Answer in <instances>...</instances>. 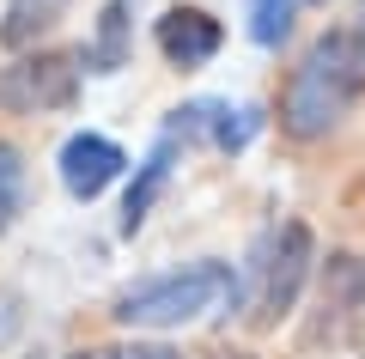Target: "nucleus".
I'll return each instance as SVG.
<instances>
[{
	"mask_svg": "<svg viewBox=\"0 0 365 359\" xmlns=\"http://www.w3.org/2000/svg\"><path fill=\"white\" fill-rule=\"evenodd\" d=\"M213 359H256V353H237V347H232V353H213Z\"/></svg>",
	"mask_w": 365,
	"mask_h": 359,
	"instance_id": "15",
	"label": "nucleus"
},
{
	"mask_svg": "<svg viewBox=\"0 0 365 359\" xmlns=\"http://www.w3.org/2000/svg\"><path fill=\"white\" fill-rule=\"evenodd\" d=\"M55 13H61V0H6L0 43H6V49H31V43L55 25Z\"/></svg>",
	"mask_w": 365,
	"mask_h": 359,
	"instance_id": "11",
	"label": "nucleus"
},
{
	"mask_svg": "<svg viewBox=\"0 0 365 359\" xmlns=\"http://www.w3.org/2000/svg\"><path fill=\"white\" fill-rule=\"evenodd\" d=\"M170 153H177V141H158L153 153H146V165H140V177H134V189H128V201H122V231H140L146 226V213H153V201H158V189H165V177H170Z\"/></svg>",
	"mask_w": 365,
	"mask_h": 359,
	"instance_id": "10",
	"label": "nucleus"
},
{
	"mask_svg": "<svg viewBox=\"0 0 365 359\" xmlns=\"http://www.w3.org/2000/svg\"><path fill=\"white\" fill-rule=\"evenodd\" d=\"M220 43H225L220 19L201 13V6H170V13L158 19V55H165L170 67H201V61H213Z\"/></svg>",
	"mask_w": 365,
	"mask_h": 359,
	"instance_id": "8",
	"label": "nucleus"
},
{
	"mask_svg": "<svg viewBox=\"0 0 365 359\" xmlns=\"http://www.w3.org/2000/svg\"><path fill=\"white\" fill-rule=\"evenodd\" d=\"M292 6H299V0H250V31H256L262 49H280V43H287Z\"/></svg>",
	"mask_w": 365,
	"mask_h": 359,
	"instance_id": "13",
	"label": "nucleus"
},
{
	"mask_svg": "<svg viewBox=\"0 0 365 359\" xmlns=\"http://www.w3.org/2000/svg\"><path fill=\"white\" fill-rule=\"evenodd\" d=\"M311 262H317V238L299 219L274 226L256 244V268H250L256 274V293H250V323H256V329H274V323L299 305L304 280H311Z\"/></svg>",
	"mask_w": 365,
	"mask_h": 359,
	"instance_id": "3",
	"label": "nucleus"
},
{
	"mask_svg": "<svg viewBox=\"0 0 365 359\" xmlns=\"http://www.w3.org/2000/svg\"><path fill=\"white\" fill-rule=\"evenodd\" d=\"M365 317V262L335 250L323 262V293H317V323H311V341H347Z\"/></svg>",
	"mask_w": 365,
	"mask_h": 359,
	"instance_id": "5",
	"label": "nucleus"
},
{
	"mask_svg": "<svg viewBox=\"0 0 365 359\" xmlns=\"http://www.w3.org/2000/svg\"><path fill=\"white\" fill-rule=\"evenodd\" d=\"M79 98V55L67 49H43L25 55L19 67L0 74V103L19 116H43V110H67Z\"/></svg>",
	"mask_w": 365,
	"mask_h": 359,
	"instance_id": "4",
	"label": "nucleus"
},
{
	"mask_svg": "<svg viewBox=\"0 0 365 359\" xmlns=\"http://www.w3.org/2000/svg\"><path fill=\"white\" fill-rule=\"evenodd\" d=\"M122 165H128V153H122L110 134H73V141L61 146V189L73 195V201H98V195L122 177Z\"/></svg>",
	"mask_w": 365,
	"mask_h": 359,
	"instance_id": "7",
	"label": "nucleus"
},
{
	"mask_svg": "<svg viewBox=\"0 0 365 359\" xmlns=\"http://www.w3.org/2000/svg\"><path fill=\"white\" fill-rule=\"evenodd\" d=\"M232 293H237V274L225 262H195V268L128 286L116 298V323L122 329H182V323H201L207 310L232 305Z\"/></svg>",
	"mask_w": 365,
	"mask_h": 359,
	"instance_id": "2",
	"label": "nucleus"
},
{
	"mask_svg": "<svg viewBox=\"0 0 365 359\" xmlns=\"http://www.w3.org/2000/svg\"><path fill=\"white\" fill-rule=\"evenodd\" d=\"M67 359H177V353L158 347V341H134V347H79V353H67Z\"/></svg>",
	"mask_w": 365,
	"mask_h": 359,
	"instance_id": "14",
	"label": "nucleus"
},
{
	"mask_svg": "<svg viewBox=\"0 0 365 359\" xmlns=\"http://www.w3.org/2000/svg\"><path fill=\"white\" fill-rule=\"evenodd\" d=\"M19 207H25V158L13 141H0V231L19 219Z\"/></svg>",
	"mask_w": 365,
	"mask_h": 359,
	"instance_id": "12",
	"label": "nucleus"
},
{
	"mask_svg": "<svg viewBox=\"0 0 365 359\" xmlns=\"http://www.w3.org/2000/svg\"><path fill=\"white\" fill-rule=\"evenodd\" d=\"M165 134L170 141H207V146H220V153H237V146H250V134H256V110H250V103L201 98V103H182Z\"/></svg>",
	"mask_w": 365,
	"mask_h": 359,
	"instance_id": "6",
	"label": "nucleus"
},
{
	"mask_svg": "<svg viewBox=\"0 0 365 359\" xmlns=\"http://www.w3.org/2000/svg\"><path fill=\"white\" fill-rule=\"evenodd\" d=\"M359 98H365V19H353V25H335L329 37H317L304 61L292 67V86L280 98V128L292 141H323Z\"/></svg>",
	"mask_w": 365,
	"mask_h": 359,
	"instance_id": "1",
	"label": "nucleus"
},
{
	"mask_svg": "<svg viewBox=\"0 0 365 359\" xmlns=\"http://www.w3.org/2000/svg\"><path fill=\"white\" fill-rule=\"evenodd\" d=\"M128 13H134V0H104V13H98V37H91L86 55H79L91 74H116V67H128V25H134Z\"/></svg>",
	"mask_w": 365,
	"mask_h": 359,
	"instance_id": "9",
	"label": "nucleus"
}]
</instances>
